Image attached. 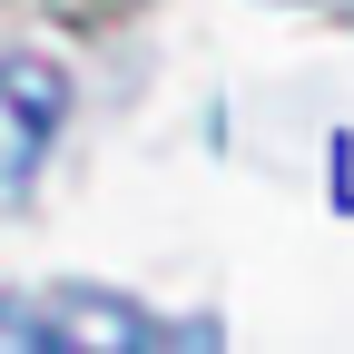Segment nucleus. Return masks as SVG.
I'll use <instances>...</instances> for the list:
<instances>
[{"instance_id": "nucleus-1", "label": "nucleus", "mask_w": 354, "mask_h": 354, "mask_svg": "<svg viewBox=\"0 0 354 354\" xmlns=\"http://www.w3.org/2000/svg\"><path fill=\"white\" fill-rule=\"evenodd\" d=\"M69 118V79L50 59H0V187H30Z\"/></svg>"}]
</instances>
